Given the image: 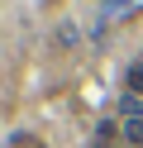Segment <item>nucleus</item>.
Returning a JSON list of instances; mask_svg holds the SVG:
<instances>
[{
	"label": "nucleus",
	"mask_w": 143,
	"mask_h": 148,
	"mask_svg": "<svg viewBox=\"0 0 143 148\" xmlns=\"http://www.w3.org/2000/svg\"><path fill=\"white\" fill-rule=\"evenodd\" d=\"M129 5H133V0H110V5H105V10H100V24H110L114 14H124V10H129Z\"/></svg>",
	"instance_id": "nucleus-2"
},
{
	"label": "nucleus",
	"mask_w": 143,
	"mask_h": 148,
	"mask_svg": "<svg viewBox=\"0 0 143 148\" xmlns=\"http://www.w3.org/2000/svg\"><path fill=\"white\" fill-rule=\"evenodd\" d=\"M110 138H114L110 129H100V134H95V148H110Z\"/></svg>",
	"instance_id": "nucleus-5"
},
{
	"label": "nucleus",
	"mask_w": 143,
	"mask_h": 148,
	"mask_svg": "<svg viewBox=\"0 0 143 148\" xmlns=\"http://www.w3.org/2000/svg\"><path fill=\"white\" fill-rule=\"evenodd\" d=\"M124 143H129V148H143V119H124Z\"/></svg>",
	"instance_id": "nucleus-1"
},
{
	"label": "nucleus",
	"mask_w": 143,
	"mask_h": 148,
	"mask_svg": "<svg viewBox=\"0 0 143 148\" xmlns=\"http://www.w3.org/2000/svg\"><path fill=\"white\" fill-rule=\"evenodd\" d=\"M124 119H143V96H124Z\"/></svg>",
	"instance_id": "nucleus-3"
},
{
	"label": "nucleus",
	"mask_w": 143,
	"mask_h": 148,
	"mask_svg": "<svg viewBox=\"0 0 143 148\" xmlns=\"http://www.w3.org/2000/svg\"><path fill=\"white\" fill-rule=\"evenodd\" d=\"M129 96H143V62L129 67Z\"/></svg>",
	"instance_id": "nucleus-4"
}]
</instances>
